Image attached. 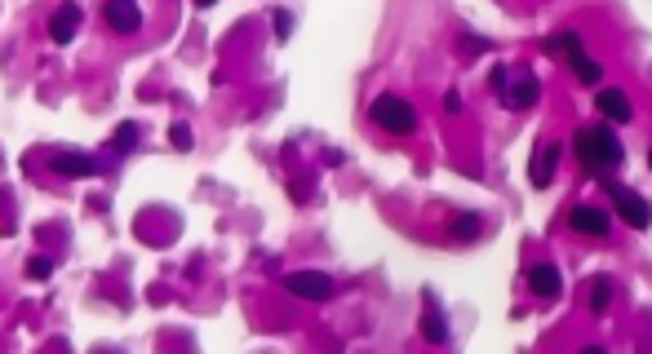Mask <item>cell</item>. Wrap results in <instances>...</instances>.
Wrapping results in <instances>:
<instances>
[{
	"instance_id": "24",
	"label": "cell",
	"mask_w": 652,
	"mask_h": 354,
	"mask_svg": "<svg viewBox=\"0 0 652 354\" xmlns=\"http://www.w3.org/2000/svg\"><path fill=\"white\" fill-rule=\"evenodd\" d=\"M648 164H652V151H648Z\"/></svg>"
},
{
	"instance_id": "16",
	"label": "cell",
	"mask_w": 652,
	"mask_h": 354,
	"mask_svg": "<svg viewBox=\"0 0 652 354\" xmlns=\"http://www.w3.org/2000/svg\"><path fill=\"white\" fill-rule=\"evenodd\" d=\"M133 146H138V124H133V119H125V124L116 128V151H121V155H130Z\"/></svg>"
},
{
	"instance_id": "14",
	"label": "cell",
	"mask_w": 652,
	"mask_h": 354,
	"mask_svg": "<svg viewBox=\"0 0 652 354\" xmlns=\"http://www.w3.org/2000/svg\"><path fill=\"white\" fill-rule=\"evenodd\" d=\"M595 107L604 111L608 119H635V107H631V98H626V89H599L595 94Z\"/></svg>"
},
{
	"instance_id": "23",
	"label": "cell",
	"mask_w": 652,
	"mask_h": 354,
	"mask_svg": "<svg viewBox=\"0 0 652 354\" xmlns=\"http://www.w3.org/2000/svg\"><path fill=\"white\" fill-rule=\"evenodd\" d=\"M196 4H200V9H209V4H218V0H196Z\"/></svg>"
},
{
	"instance_id": "10",
	"label": "cell",
	"mask_w": 652,
	"mask_h": 354,
	"mask_svg": "<svg viewBox=\"0 0 652 354\" xmlns=\"http://www.w3.org/2000/svg\"><path fill=\"white\" fill-rule=\"evenodd\" d=\"M80 22H85V9H80L76 0H63V4L54 9V18H49V40H54V45H71L76 31H80Z\"/></svg>"
},
{
	"instance_id": "7",
	"label": "cell",
	"mask_w": 652,
	"mask_h": 354,
	"mask_svg": "<svg viewBox=\"0 0 652 354\" xmlns=\"http://www.w3.org/2000/svg\"><path fill=\"white\" fill-rule=\"evenodd\" d=\"M284 288H288L293 297H302V301H329V297H333V279H329L324 270H293V275L284 279Z\"/></svg>"
},
{
	"instance_id": "20",
	"label": "cell",
	"mask_w": 652,
	"mask_h": 354,
	"mask_svg": "<svg viewBox=\"0 0 652 354\" xmlns=\"http://www.w3.org/2000/svg\"><path fill=\"white\" fill-rule=\"evenodd\" d=\"M275 31H280V40H288V31H293V18H288L284 9L275 13Z\"/></svg>"
},
{
	"instance_id": "13",
	"label": "cell",
	"mask_w": 652,
	"mask_h": 354,
	"mask_svg": "<svg viewBox=\"0 0 652 354\" xmlns=\"http://www.w3.org/2000/svg\"><path fill=\"white\" fill-rule=\"evenodd\" d=\"M422 301H426V315H422V337H426L430 346H444V342H448V324H444V315H439L435 292H422Z\"/></svg>"
},
{
	"instance_id": "5",
	"label": "cell",
	"mask_w": 652,
	"mask_h": 354,
	"mask_svg": "<svg viewBox=\"0 0 652 354\" xmlns=\"http://www.w3.org/2000/svg\"><path fill=\"white\" fill-rule=\"evenodd\" d=\"M604 186H608V195H613L617 213L626 218V226H635V231H648V226H652V209H648V200H644L639 191H631V186L613 182V177H604Z\"/></svg>"
},
{
	"instance_id": "3",
	"label": "cell",
	"mask_w": 652,
	"mask_h": 354,
	"mask_svg": "<svg viewBox=\"0 0 652 354\" xmlns=\"http://www.w3.org/2000/svg\"><path fill=\"white\" fill-rule=\"evenodd\" d=\"M546 54H564V58L573 62V71H577L581 85H599V76H604V67L581 49V36H577V31H559V36H550V40H546Z\"/></svg>"
},
{
	"instance_id": "15",
	"label": "cell",
	"mask_w": 652,
	"mask_h": 354,
	"mask_svg": "<svg viewBox=\"0 0 652 354\" xmlns=\"http://www.w3.org/2000/svg\"><path fill=\"white\" fill-rule=\"evenodd\" d=\"M448 235L453 239H480L484 235V218H480V213H462V218L448 226Z\"/></svg>"
},
{
	"instance_id": "2",
	"label": "cell",
	"mask_w": 652,
	"mask_h": 354,
	"mask_svg": "<svg viewBox=\"0 0 652 354\" xmlns=\"http://www.w3.org/2000/svg\"><path fill=\"white\" fill-rule=\"evenodd\" d=\"M493 94L506 111H532L541 98V80L528 67H493Z\"/></svg>"
},
{
	"instance_id": "22",
	"label": "cell",
	"mask_w": 652,
	"mask_h": 354,
	"mask_svg": "<svg viewBox=\"0 0 652 354\" xmlns=\"http://www.w3.org/2000/svg\"><path fill=\"white\" fill-rule=\"evenodd\" d=\"M462 49H466V54H480V49H489V40H475V36H466V40H462Z\"/></svg>"
},
{
	"instance_id": "4",
	"label": "cell",
	"mask_w": 652,
	"mask_h": 354,
	"mask_svg": "<svg viewBox=\"0 0 652 354\" xmlns=\"http://www.w3.org/2000/svg\"><path fill=\"white\" fill-rule=\"evenodd\" d=\"M369 116H373V124H378V128H387L391 137H408V133L417 128V111H413L404 98H395V94H382V98H373Z\"/></svg>"
},
{
	"instance_id": "18",
	"label": "cell",
	"mask_w": 652,
	"mask_h": 354,
	"mask_svg": "<svg viewBox=\"0 0 652 354\" xmlns=\"http://www.w3.org/2000/svg\"><path fill=\"white\" fill-rule=\"evenodd\" d=\"M54 275V261L49 257H31L27 261V279H49Z\"/></svg>"
},
{
	"instance_id": "6",
	"label": "cell",
	"mask_w": 652,
	"mask_h": 354,
	"mask_svg": "<svg viewBox=\"0 0 652 354\" xmlns=\"http://www.w3.org/2000/svg\"><path fill=\"white\" fill-rule=\"evenodd\" d=\"M559 160H564V142H559V137H541V142H537V151H532V169H528V177H532V186H537V191H546V186L555 182Z\"/></svg>"
},
{
	"instance_id": "11",
	"label": "cell",
	"mask_w": 652,
	"mask_h": 354,
	"mask_svg": "<svg viewBox=\"0 0 652 354\" xmlns=\"http://www.w3.org/2000/svg\"><path fill=\"white\" fill-rule=\"evenodd\" d=\"M528 288H532V297H559L564 292V275H559V266L555 261H537V266H528Z\"/></svg>"
},
{
	"instance_id": "19",
	"label": "cell",
	"mask_w": 652,
	"mask_h": 354,
	"mask_svg": "<svg viewBox=\"0 0 652 354\" xmlns=\"http://www.w3.org/2000/svg\"><path fill=\"white\" fill-rule=\"evenodd\" d=\"M169 142H173L178 151H191V146H196V142H191V128H187V124H173V128H169Z\"/></svg>"
},
{
	"instance_id": "8",
	"label": "cell",
	"mask_w": 652,
	"mask_h": 354,
	"mask_svg": "<svg viewBox=\"0 0 652 354\" xmlns=\"http://www.w3.org/2000/svg\"><path fill=\"white\" fill-rule=\"evenodd\" d=\"M568 226L577 231V235H608L613 231V213L608 209H599V204H573L568 209Z\"/></svg>"
},
{
	"instance_id": "1",
	"label": "cell",
	"mask_w": 652,
	"mask_h": 354,
	"mask_svg": "<svg viewBox=\"0 0 652 354\" xmlns=\"http://www.w3.org/2000/svg\"><path fill=\"white\" fill-rule=\"evenodd\" d=\"M573 146H577V160L590 169V173H613L622 160H626V146L617 142V133L608 124H581L573 133Z\"/></svg>"
},
{
	"instance_id": "12",
	"label": "cell",
	"mask_w": 652,
	"mask_h": 354,
	"mask_svg": "<svg viewBox=\"0 0 652 354\" xmlns=\"http://www.w3.org/2000/svg\"><path fill=\"white\" fill-rule=\"evenodd\" d=\"M49 169H54L58 177H94V173H98V164H94L89 155H80V151H54V155H49Z\"/></svg>"
},
{
	"instance_id": "21",
	"label": "cell",
	"mask_w": 652,
	"mask_h": 354,
	"mask_svg": "<svg viewBox=\"0 0 652 354\" xmlns=\"http://www.w3.org/2000/svg\"><path fill=\"white\" fill-rule=\"evenodd\" d=\"M444 111H448V116H457V111H462V94H453V89H448V94H444Z\"/></svg>"
},
{
	"instance_id": "9",
	"label": "cell",
	"mask_w": 652,
	"mask_h": 354,
	"mask_svg": "<svg viewBox=\"0 0 652 354\" xmlns=\"http://www.w3.org/2000/svg\"><path fill=\"white\" fill-rule=\"evenodd\" d=\"M103 22H107L116 36H138L142 9H138V0H103Z\"/></svg>"
},
{
	"instance_id": "17",
	"label": "cell",
	"mask_w": 652,
	"mask_h": 354,
	"mask_svg": "<svg viewBox=\"0 0 652 354\" xmlns=\"http://www.w3.org/2000/svg\"><path fill=\"white\" fill-rule=\"evenodd\" d=\"M608 301H613V279H595L590 306H595V310H608Z\"/></svg>"
}]
</instances>
